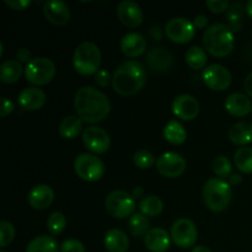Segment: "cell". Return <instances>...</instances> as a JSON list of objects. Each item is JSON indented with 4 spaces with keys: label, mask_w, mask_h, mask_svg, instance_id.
<instances>
[{
    "label": "cell",
    "mask_w": 252,
    "mask_h": 252,
    "mask_svg": "<svg viewBox=\"0 0 252 252\" xmlns=\"http://www.w3.org/2000/svg\"><path fill=\"white\" fill-rule=\"evenodd\" d=\"M206 5L213 14H221L230 6L228 0H207Z\"/></svg>",
    "instance_id": "obj_39"
},
{
    "label": "cell",
    "mask_w": 252,
    "mask_h": 252,
    "mask_svg": "<svg viewBox=\"0 0 252 252\" xmlns=\"http://www.w3.org/2000/svg\"><path fill=\"white\" fill-rule=\"evenodd\" d=\"M208 24V17L204 16V15H197L193 20V26L194 29H204Z\"/></svg>",
    "instance_id": "obj_44"
},
{
    "label": "cell",
    "mask_w": 252,
    "mask_h": 252,
    "mask_svg": "<svg viewBox=\"0 0 252 252\" xmlns=\"http://www.w3.org/2000/svg\"><path fill=\"white\" fill-rule=\"evenodd\" d=\"M165 32L170 41H172L174 43H189L194 37L193 22L185 17H175L167 22Z\"/></svg>",
    "instance_id": "obj_10"
},
{
    "label": "cell",
    "mask_w": 252,
    "mask_h": 252,
    "mask_svg": "<svg viewBox=\"0 0 252 252\" xmlns=\"http://www.w3.org/2000/svg\"><path fill=\"white\" fill-rule=\"evenodd\" d=\"M61 252H85L83 243L75 239L64 240L61 245Z\"/></svg>",
    "instance_id": "obj_38"
},
{
    "label": "cell",
    "mask_w": 252,
    "mask_h": 252,
    "mask_svg": "<svg viewBox=\"0 0 252 252\" xmlns=\"http://www.w3.org/2000/svg\"><path fill=\"white\" fill-rule=\"evenodd\" d=\"M149 219L142 213H134L128 220V228L134 238H144L149 229Z\"/></svg>",
    "instance_id": "obj_29"
},
{
    "label": "cell",
    "mask_w": 252,
    "mask_h": 252,
    "mask_svg": "<svg viewBox=\"0 0 252 252\" xmlns=\"http://www.w3.org/2000/svg\"><path fill=\"white\" fill-rule=\"evenodd\" d=\"M147 83V71L137 61L121 63L112 76L113 90L122 96L135 95Z\"/></svg>",
    "instance_id": "obj_2"
},
{
    "label": "cell",
    "mask_w": 252,
    "mask_h": 252,
    "mask_svg": "<svg viewBox=\"0 0 252 252\" xmlns=\"http://www.w3.org/2000/svg\"><path fill=\"white\" fill-rule=\"evenodd\" d=\"M246 14L249 15V17L252 20V0H249L246 2Z\"/></svg>",
    "instance_id": "obj_50"
},
{
    "label": "cell",
    "mask_w": 252,
    "mask_h": 252,
    "mask_svg": "<svg viewBox=\"0 0 252 252\" xmlns=\"http://www.w3.org/2000/svg\"><path fill=\"white\" fill-rule=\"evenodd\" d=\"M105 207L108 214L113 218L125 219L134 214L135 199L128 192L117 189L106 197Z\"/></svg>",
    "instance_id": "obj_7"
},
{
    "label": "cell",
    "mask_w": 252,
    "mask_h": 252,
    "mask_svg": "<svg viewBox=\"0 0 252 252\" xmlns=\"http://www.w3.org/2000/svg\"><path fill=\"white\" fill-rule=\"evenodd\" d=\"M105 248L108 252H127L129 249V239L125 231L111 229L105 235Z\"/></svg>",
    "instance_id": "obj_23"
},
{
    "label": "cell",
    "mask_w": 252,
    "mask_h": 252,
    "mask_svg": "<svg viewBox=\"0 0 252 252\" xmlns=\"http://www.w3.org/2000/svg\"><path fill=\"white\" fill-rule=\"evenodd\" d=\"M101 52L95 43L84 42L76 47L73 56V66L80 75H93L98 71Z\"/></svg>",
    "instance_id": "obj_5"
},
{
    "label": "cell",
    "mask_w": 252,
    "mask_h": 252,
    "mask_svg": "<svg viewBox=\"0 0 252 252\" xmlns=\"http://www.w3.org/2000/svg\"><path fill=\"white\" fill-rule=\"evenodd\" d=\"M15 238V229L10 221H1L0 223V246L2 249L6 248Z\"/></svg>",
    "instance_id": "obj_37"
},
{
    "label": "cell",
    "mask_w": 252,
    "mask_h": 252,
    "mask_svg": "<svg viewBox=\"0 0 252 252\" xmlns=\"http://www.w3.org/2000/svg\"><path fill=\"white\" fill-rule=\"evenodd\" d=\"M14 103L12 101H10L9 98L2 97L1 98V108H0V116L1 117H5V116L10 115V113L14 111Z\"/></svg>",
    "instance_id": "obj_42"
},
{
    "label": "cell",
    "mask_w": 252,
    "mask_h": 252,
    "mask_svg": "<svg viewBox=\"0 0 252 252\" xmlns=\"http://www.w3.org/2000/svg\"><path fill=\"white\" fill-rule=\"evenodd\" d=\"M0 252H7V251H5V250H1Z\"/></svg>",
    "instance_id": "obj_51"
},
{
    "label": "cell",
    "mask_w": 252,
    "mask_h": 252,
    "mask_svg": "<svg viewBox=\"0 0 252 252\" xmlns=\"http://www.w3.org/2000/svg\"><path fill=\"white\" fill-rule=\"evenodd\" d=\"M203 83L213 91H224L230 86L231 74L225 66L220 64H212L203 71Z\"/></svg>",
    "instance_id": "obj_11"
},
{
    "label": "cell",
    "mask_w": 252,
    "mask_h": 252,
    "mask_svg": "<svg viewBox=\"0 0 252 252\" xmlns=\"http://www.w3.org/2000/svg\"><path fill=\"white\" fill-rule=\"evenodd\" d=\"M170 236L175 245L181 249H189L196 244L198 231L193 221L187 218H181L172 224Z\"/></svg>",
    "instance_id": "obj_9"
},
{
    "label": "cell",
    "mask_w": 252,
    "mask_h": 252,
    "mask_svg": "<svg viewBox=\"0 0 252 252\" xmlns=\"http://www.w3.org/2000/svg\"><path fill=\"white\" fill-rule=\"evenodd\" d=\"M74 106L78 117L83 122L90 125L103 121L111 111V103L107 96L91 86H84L76 91Z\"/></svg>",
    "instance_id": "obj_1"
},
{
    "label": "cell",
    "mask_w": 252,
    "mask_h": 252,
    "mask_svg": "<svg viewBox=\"0 0 252 252\" xmlns=\"http://www.w3.org/2000/svg\"><path fill=\"white\" fill-rule=\"evenodd\" d=\"M22 74V66L19 61L9 59L0 66V79L5 84H14L20 79Z\"/></svg>",
    "instance_id": "obj_26"
},
{
    "label": "cell",
    "mask_w": 252,
    "mask_h": 252,
    "mask_svg": "<svg viewBox=\"0 0 252 252\" xmlns=\"http://www.w3.org/2000/svg\"><path fill=\"white\" fill-rule=\"evenodd\" d=\"M132 196L134 199L142 198L144 196V189H143V187H135L132 192Z\"/></svg>",
    "instance_id": "obj_47"
},
{
    "label": "cell",
    "mask_w": 252,
    "mask_h": 252,
    "mask_svg": "<svg viewBox=\"0 0 252 252\" xmlns=\"http://www.w3.org/2000/svg\"><path fill=\"white\" fill-rule=\"evenodd\" d=\"M172 112L180 120L192 121L198 116L199 103L193 96L180 95L172 102Z\"/></svg>",
    "instance_id": "obj_14"
},
{
    "label": "cell",
    "mask_w": 252,
    "mask_h": 252,
    "mask_svg": "<svg viewBox=\"0 0 252 252\" xmlns=\"http://www.w3.org/2000/svg\"><path fill=\"white\" fill-rule=\"evenodd\" d=\"M246 12V6H244L241 2H234L229 6L226 11V19H228L231 31L239 32L243 27V17Z\"/></svg>",
    "instance_id": "obj_30"
},
{
    "label": "cell",
    "mask_w": 252,
    "mask_h": 252,
    "mask_svg": "<svg viewBox=\"0 0 252 252\" xmlns=\"http://www.w3.org/2000/svg\"><path fill=\"white\" fill-rule=\"evenodd\" d=\"M66 226V219L61 212H53L47 219V228L52 235H59Z\"/></svg>",
    "instance_id": "obj_34"
},
{
    "label": "cell",
    "mask_w": 252,
    "mask_h": 252,
    "mask_svg": "<svg viewBox=\"0 0 252 252\" xmlns=\"http://www.w3.org/2000/svg\"><path fill=\"white\" fill-rule=\"evenodd\" d=\"M46 19L56 26H63L70 19V9L68 5L61 0H51L43 6Z\"/></svg>",
    "instance_id": "obj_16"
},
{
    "label": "cell",
    "mask_w": 252,
    "mask_h": 252,
    "mask_svg": "<svg viewBox=\"0 0 252 252\" xmlns=\"http://www.w3.org/2000/svg\"><path fill=\"white\" fill-rule=\"evenodd\" d=\"M83 129V121L78 116H68L63 118L59 125V134L64 139H74Z\"/></svg>",
    "instance_id": "obj_25"
},
{
    "label": "cell",
    "mask_w": 252,
    "mask_h": 252,
    "mask_svg": "<svg viewBox=\"0 0 252 252\" xmlns=\"http://www.w3.org/2000/svg\"><path fill=\"white\" fill-rule=\"evenodd\" d=\"M19 105L25 111H37L41 110L47 101V96L44 91L39 88H27L20 93Z\"/></svg>",
    "instance_id": "obj_17"
},
{
    "label": "cell",
    "mask_w": 252,
    "mask_h": 252,
    "mask_svg": "<svg viewBox=\"0 0 252 252\" xmlns=\"http://www.w3.org/2000/svg\"><path fill=\"white\" fill-rule=\"evenodd\" d=\"M56 75V65L53 62L44 57H38L30 62L25 68V76L32 85H47Z\"/></svg>",
    "instance_id": "obj_6"
},
{
    "label": "cell",
    "mask_w": 252,
    "mask_h": 252,
    "mask_svg": "<svg viewBox=\"0 0 252 252\" xmlns=\"http://www.w3.org/2000/svg\"><path fill=\"white\" fill-rule=\"evenodd\" d=\"M121 49L129 58H138L147 51V39L140 33H127L121 39Z\"/></svg>",
    "instance_id": "obj_19"
},
{
    "label": "cell",
    "mask_w": 252,
    "mask_h": 252,
    "mask_svg": "<svg viewBox=\"0 0 252 252\" xmlns=\"http://www.w3.org/2000/svg\"><path fill=\"white\" fill-rule=\"evenodd\" d=\"M164 138L171 144L180 145L185 143L187 133L181 123L177 122V121H170L164 128Z\"/></svg>",
    "instance_id": "obj_28"
},
{
    "label": "cell",
    "mask_w": 252,
    "mask_h": 252,
    "mask_svg": "<svg viewBox=\"0 0 252 252\" xmlns=\"http://www.w3.org/2000/svg\"><path fill=\"white\" fill-rule=\"evenodd\" d=\"M117 16L125 26L130 27V29L140 26L143 19H144V15H143L139 5L134 1H130V0H125V1H121L118 4Z\"/></svg>",
    "instance_id": "obj_15"
},
{
    "label": "cell",
    "mask_w": 252,
    "mask_h": 252,
    "mask_svg": "<svg viewBox=\"0 0 252 252\" xmlns=\"http://www.w3.org/2000/svg\"><path fill=\"white\" fill-rule=\"evenodd\" d=\"M191 252H212L209 250L207 246H203V245H199V246H194L193 249H192Z\"/></svg>",
    "instance_id": "obj_49"
},
{
    "label": "cell",
    "mask_w": 252,
    "mask_h": 252,
    "mask_svg": "<svg viewBox=\"0 0 252 252\" xmlns=\"http://www.w3.org/2000/svg\"><path fill=\"white\" fill-rule=\"evenodd\" d=\"M83 143L94 154H105L111 145L108 133L97 126H90L83 133Z\"/></svg>",
    "instance_id": "obj_12"
},
{
    "label": "cell",
    "mask_w": 252,
    "mask_h": 252,
    "mask_svg": "<svg viewBox=\"0 0 252 252\" xmlns=\"http://www.w3.org/2000/svg\"><path fill=\"white\" fill-rule=\"evenodd\" d=\"M225 108L231 116L244 117L252 112V105L250 98L241 93H234L226 97Z\"/></svg>",
    "instance_id": "obj_22"
},
{
    "label": "cell",
    "mask_w": 252,
    "mask_h": 252,
    "mask_svg": "<svg viewBox=\"0 0 252 252\" xmlns=\"http://www.w3.org/2000/svg\"><path fill=\"white\" fill-rule=\"evenodd\" d=\"M95 81L98 86L101 88H107L111 83H112V78L111 74L107 70H98L95 75Z\"/></svg>",
    "instance_id": "obj_40"
},
{
    "label": "cell",
    "mask_w": 252,
    "mask_h": 252,
    "mask_svg": "<svg viewBox=\"0 0 252 252\" xmlns=\"http://www.w3.org/2000/svg\"><path fill=\"white\" fill-rule=\"evenodd\" d=\"M235 37L225 24H213L204 31L203 46L209 54L218 58L229 56L234 49Z\"/></svg>",
    "instance_id": "obj_3"
},
{
    "label": "cell",
    "mask_w": 252,
    "mask_h": 252,
    "mask_svg": "<svg viewBox=\"0 0 252 252\" xmlns=\"http://www.w3.org/2000/svg\"><path fill=\"white\" fill-rule=\"evenodd\" d=\"M4 2L15 11H22L31 4L30 0H4Z\"/></svg>",
    "instance_id": "obj_41"
},
{
    "label": "cell",
    "mask_w": 252,
    "mask_h": 252,
    "mask_svg": "<svg viewBox=\"0 0 252 252\" xmlns=\"http://www.w3.org/2000/svg\"><path fill=\"white\" fill-rule=\"evenodd\" d=\"M150 33H152L153 38L154 39H161V31H160V27H153L152 31H150Z\"/></svg>",
    "instance_id": "obj_48"
},
{
    "label": "cell",
    "mask_w": 252,
    "mask_h": 252,
    "mask_svg": "<svg viewBox=\"0 0 252 252\" xmlns=\"http://www.w3.org/2000/svg\"><path fill=\"white\" fill-rule=\"evenodd\" d=\"M157 170L161 176L175 179L181 176L186 170V160L176 153H165L158 158Z\"/></svg>",
    "instance_id": "obj_13"
},
{
    "label": "cell",
    "mask_w": 252,
    "mask_h": 252,
    "mask_svg": "<svg viewBox=\"0 0 252 252\" xmlns=\"http://www.w3.org/2000/svg\"><path fill=\"white\" fill-rule=\"evenodd\" d=\"M147 63L150 69H153L154 71L162 73V71L169 70L172 66V64H174V56L166 48L154 47V48H152L148 52Z\"/></svg>",
    "instance_id": "obj_18"
},
{
    "label": "cell",
    "mask_w": 252,
    "mask_h": 252,
    "mask_svg": "<svg viewBox=\"0 0 252 252\" xmlns=\"http://www.w3.org/2000/svg\"><path fill=\"white\" fill-rule=\"evenodd\" d=\"M74 170L81 180L88 182H96L102 179L105 174V165L102 160L93 154H80L74 161Z\"/></svg>",
    "instance_id": "obj_8"
},
{
    "label": "cell",
    "mask_w": 252,
    "mask_h": 252,
    "mask_svg": "<svg viewBox=\"0 0 252 252\" xmlns=\"http://www.w3.org/2000/svg\"><path fill=\"white\" fill-rule=\"evenodd\" d=\"M229 139L235 145H246L252 142V122H238L229 129Z\"/></svg>",
    "instance_id": "obj_24"
},
{
    "label": "cell",
    "mask_w": 252,
    "mask_h": 252,
    "mask_svg": "<svg viewBox=\"0 0 252 252\" xmlns=\"http://www.w3.org/2000/svg\"><path fill=\"white\" fill-rule=\"evenodd\" d=\"M170 238L165 229L153 228L144 236V244L152 252H166L170 248Z\"/></svg>",
    "instance_id": "obj_21"
},
{
    "label": "cell",
    "mask_w": 252,
    "mask_h": 252,
    "mask_svg": "<svg viewBox=\"0 0 252 252\" xmlns=\"http://www.w3.org/2000/svg\"><path fill=\"white\" fill-rule=\"evenodd\" d=\"M234 164L243 174H252V148L243 147L234 154Z\"/></svg>",
    "instance_id": "obj_31"
},
{
    "label": "cell",
    "mask_w": 252,
    "mask_h": 252,
    "mask_svg": "<svg viewBox=\"0 0 252 252\" xmlns=\"http://www.w3.org/2000/svg\"><path fill=\"white\" fill-rule=\"evenodd\" d=\"M16 59L20 62V63H27L32 61L31 59V52L27 48H20L17 49L16 52Z\"/></svg>",
    "instance_id": "obj_43"
},
{
    "label": "cell",
    "mask_w": 252,
    "mask_h": 252,
    "mask_svg": "<svg viewBox=\"0 0 252 252\" xmlns=\"http://www.w3.org/2000/svg\"><path fill=\"white\" fill-rule=\"evenodd\" d=\"M164 204L158 196H148L140 201L139 209L140 213L145 217H158L162 212Z\"/></svg>",
    "instance_id": "obj_33"
},
{
    "label": "cell",
    "mask_w": 252,
    "mask_h": 252,
    "mask_svg": "<svg viewBox=\"0 0 252 252\" xmlns=\"http://www.w3.org/2000/svg\"><path fill=\"white\" fill-rule=\"evenodd\" d=\"M231 162L224 155L220 157H217L213 161V171L217 176H219V179H229L231 176Z\"/></svg>",
    "instance_id": "obj_35"
},
{
    "label": "cell",
    "mask_w": 252,
    "mask_h": 252,
    "mask_svg": "<svg viewBox=\"0 0 252 252\" xmlns=\"http://www.w3.org/2000/svg\"><path fill=\"white\" fill-rule=\"evenodd\" d=\"M133 161H134V165L137 167H139L142 170H147L154 165L155 158L148 150H139L133 157Z\"/></svg>",
    "instance_id": "obj_36"
},
{
    "label": "cell",
    "mask_w": 252,
    "mask_h": 252,
    "mask_svg": "<svg viewBox=\"0 0 252 252\" xmlns=\"http://www.w3.org/2000/svg\"><path fill=\"white\" fill-rule=\"evenodd\" d=\"M244 88H245L246 94L252 98V73H250L246 76L245 83H244Z\"/></svg>",
    "instance_id": "obj_45"
},
{
    "label": "cell",
    "mask_w": 252,
    "mask_h": 252,
    "mask_svg": "<svg viewBox=\"0 0 252 252\" xmlns=\"http://www.w3.org/2000/svg\"><path fill=\"white\" fill-rule=\"evenodd\" d=\"M231 187L229 182L221 179H209L203 186V199L212 212H223L231 201Z\"/></svg>",
    "instance_id": "obj_4"
},
{
    "label": "cell",
    "mask_w": 252,
    "mask_h": 252,
    "mask_svg": "<svg viewBox=\"0 0 252 252\" xmlns=\"http://www.w3.org/2000/svg\"><path fill=\"white\" fill-rule=\"evenodd\" d=\"M61 248L56 239L48 235H41L29 243L26 252H58Z\"/></svg>",
    "instance_id": "obj_27"
},
{
    "label": "cell",
    "mask_w": 252,
    "mask_h": 252,
    "mask_svg": "<svg viewBox=\"0 0 252 252\" xmlns=\"http://www.w3.org/2000/svg\"><path fill=\"white\" fill-rule=\"evenodd\" d=\"M186 63L187 65L194 70L203 69L207 63V53L203 48L198 46H193L186 52Z\"/></svg>",
    "instance_id": "obj_32"
},
{
    "label": "cell",
    "mask_w": 252,
    "mask_h": 252,
    "mask_svg": "<svg viewBox=\"0 0 252 252\" xmlns=\"http://www.w3.org/2000/svg\"><path fill=\"white\" fill-rule=\"evenodd\" d=\"M241 180H243L241 175L234 174V175H231L230 177H229V185H230V186H235V185L240 184Z\"/></svg>",
    "instance_id": "obj_46"
},
{
    "label": "cell",
    "mask_w": 252,
    "mask_h": 252,
    "mask_svg": "<svg viewBox=\"0 0 252 252\" xmlns=\"http://www.w3.org/2000/svg\"><path fill=\"white\" fill-rule=\"evenodd\" d=\"M54 199V192L48 185H37L30 191L29 201L30 206L34 209H46L52 204Z\"/></svg>",
    "instance_id": "obj_20"
}]
</instances>
